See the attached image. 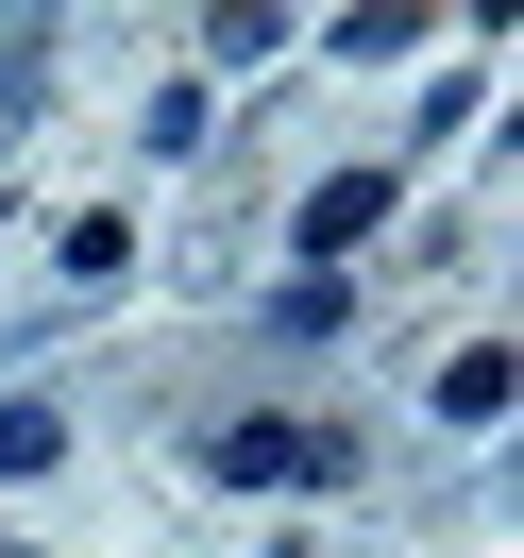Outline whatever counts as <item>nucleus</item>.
Returning a JSON list of instances; mask_svg holds the SVG:
<instances>
[{"label": "nucleus", "mask_w": 524, "mask_h": 558, "mask_svg": "<svg viewBox=\"0 0 524 558\" xmlns=\"http://www.w3.org/2000/svg\"><path fill=\"white\" fill-rule=\"evenodd\" d=\"M204 474H237V490H339V474H355V440H339V423H220Z\"/></svg>", "instance_id": "obj_1"}, {"label": "nucleus", "mask_w": 524, "mask_h": 558, "mask_svg": "<svg viewBox=\"0 0 524 558\" xmlns=\"http://www.w3.org/2000/svg\"><path fill=\"white\" fill-rule=\"evenodd\" d=\"M373 220H389V170H339V186H321V204H305V238H321V254H355V238H373Z\"/></svg>", "instance_id": "obj_2"}, {"label": "nucleus", "mask_w": 524, "mask_h": 558, "mask_svg": "<svg viewBox=\"0 0 524 558\" xmlns=\"http://www.w3.org/2000/svg\"><path fill=\"white\" fill-rule=\"evenodd\" d=\"M490 407H508V355L474 339V355H456V373H440V423H490Z\"/></svg>", "instance_id": "obj_3"}, {"label": "nucleus", "mask_w": 524, "mask_h": 558, "mask_svg": "<svg viewBox=\"0 0 524 558\" xmlns=\"http://www.w3.org/2000/svg\"><path fill=\"white\" fill-rule=\"evenodd\" d=\"M51 457H69V423H51V407H0V474H51Z\"/></svg>", "instance_id": "obj_4"}]
</instances>
